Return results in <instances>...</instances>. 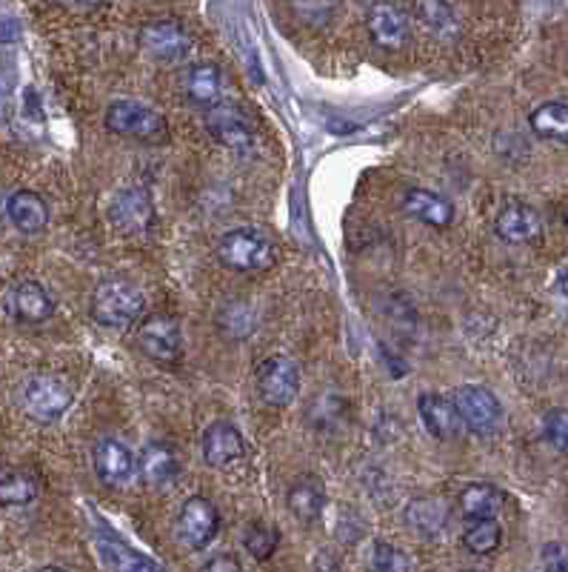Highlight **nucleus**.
<instances>
[{
    "label": "nucleus",
    "mask_w": 568,
    "mask_h": 572,
    "mask_svg": "<svg viewBox=\"0 0 568 572\" xmlns=\"http://www.w3.org/2000/svg\"><path fill=\"white\" fill-rule=\"evenodd\" d=\"M146 298L129 281H103L92 295V318L109 330H126L144 315Z\"/></svg>",
    "instance_id": "nucleus-1"
},
{
    "label": "nucleus",
    "mask_w": 568,
    "mask_h": 572,
    "mask_svg": "<svg viewBox=\"0 0 568 572\" xmlns=\"http://www.w3.org/2000/svg\"><path fill=\"white\" fill-rule=\"evenodd\" d=\"M218 258L232 272H257L274 261V243L257 227L229 229L218 243Z\"/></svg>",
    "instance_id": "nucleus-2"
},
{
    "label": "nucleus",
    "mask_w": 568,
    "mask_h": 572,
    "mask_svg": "<svg viewBox=\"0 0 568 572\" xmlns=\"http://www.w3.org/2000/svg\"><path fill=\"white\" fill-rule=\"evenodd\" d=\"M106 126H109L115 135L132 141H160L166 135V124L160 112H155L151 106L140 104V101H132V97H117L106 106Z\"/></svg>",
    "instance_id": "nucleus-3"
},
{
    "label": "nucleus",
    "mask_w": 568,
    "mask_h": 572,
    "mask_svg": "<svg viewBox=\"0 0 568 572\" xmlns=\"http://www.w3.org/2000/svg\"><path fill=\"white\" fill-rule=\"evenodd\" d=\"M452 401L460 420H463V427L472 429L474 435H492L501 429L503 407L501 401H497V395H494L492 389H486V386H460Z\"/></svg>",
    "instance_id": "nucleus-4"
},
{
    "label": "nucleus",
    "mask_w": 568,
    "mask_h": 572,
    "mask_svg": "<svg viewBox=\"0 0 568 572\" xmlns=\"http://www.w3.org/2000/svg\"><path fill=\"white\" fill-rule=\"evenodd\" d=\"M69 407H72V389L66 381L55 378V375H34L23 386V409L29 418L49 424V420L61 418Z\"/></svg>",
    "instance_id": "nucleus-5"
},
{
    "label": "nucleus",
    "mask_w": 568,
    "mask_h": 572,
    "mask_svg": "<svg viewBox=\"0 0 568 572\" xmlns=\"http://www.w3.org/2000/svg\"><path fill=\"white\" fill-rule=\"evenodd\" d=\"M92 467H95V476L101 478V483L115 487V490L129 487L137 476L135 453L124 441L112 438V435L95 441V447H92Z\"/></svg>",
    "instance_id": "nucleus-6"
},
{
    "label": "nucleus",
    "mask_w": 568,
    "mask_h": 572,
    "mask_svg": "<svg viewBox=\"0 0 568 572\" xmlns=\"http://www.w3.org/2000/svg\"><path fill=\"white\" fill-rule=\"evenodd\" d=\"M257 389L272 407H288L301 393V370L286 355H272L257 366Z\"/></svg>",
    "instance_id": "nucleus-7"
},
{
    "label": "nucleus",
    "mask_w": 568,
    "mask_h": 572,
    "mask_svg": "<svg viewBox=\"0 0 568 572\" xmlns=\"http://www.w3.org/2000/svg\"><path fill=\"white\" fill-rule=\"evenodd\" d=\"M137 41H140V49H144L146 55L164 63H178L192 52L189 32L178 21H169V18L146 23Z\"/></svg>",
    "instance_id": "nucleus-8"
},
{
    "label": "nucleus",
    "mask_w": 568,
    "mask_h": 572,
    "mask_svg": "<svg viewBox=\"0 0 568 572\" xmlns=\"http://www.w3.org/2000/svg\"><path fill=\"white\" fill-rule=\"evenodd\" d=\"M366 29L375 46L386 52H400L409 43V18L389 0H375L366 12Z\"/></svg>",
    "instance_id": "nucleus-9"
},
{
    "label": "nucleus",
    "mask_w": 568,
    "mask_h": 572,
    "mask_svg": "<svg viewBox=\"0 0 568 572\" xmlns=\"http://www.w3.org/2000/svg\"><path fill=\"white\" fill-rule=\"evenodd\" d=\"M137 344L140 350L155 361H178L180 358V324L171 315L164 312H155V315H146L137 326Z\"/></svg>",
    "instance_id": "nucleus-10"
},
{
    "label": "nucleus",
    "mask_w": 568,
    "mask_h": 572,
    "mask_svg": "<svg viewBox=\"0 0 568 572\" xmlns=\"http://www.w3.org/2000/svg\"><path fill=\"white\" fill-rule=\"evenodd\" d=\"M218 510H214V503L209 498L192 496L180 507L178 535L186 547H192V550L209 547L214 541V535H218Z\"/></svg>",
    "instance_id": "nucleus-11"
},
{
    "label": "nucleus",
    "mask_w": 568,
    "mask_h": 572,
    "mask_svg": "<svg viewBox=\"0 0 568 572\" xmlns=\"http://www.w3.org/2000/svg\"><path fill=\"white\" fill-rule=\"evenodd\" d=\"M3 310L21 324H43L55 312V301L38 281H21L9 287L7 298H3Z\"/></svg>",
    "instance_id": "nucleus-12"
},
{
    "label": "nucleus",
    "mask_w": 568,
    "mask_h": 572,
    "mask_svg": "<svg viewBox=\"0 0 568 572\" xmlns=\"http://www.w3.org/2000/svg\"><path fill=\"white\" fill-rule=\"evenodd\" d=\"M109 218L115 221V227L124 229V232H132V235L149 232L151 221H155V204H151V195L146 193L144 187L120 189L109 204Z\"/></svg>",
    "instance_id": "nucleus-13"
},
{
    "label": "nucleus",
    "mask_w": 568,
    "mask_h": 572,
    "mask_svg": "<svg viewBox=\"0 0 568 572\" xmlns=\"http://www.w3.org/2000/svg\"><path fill=\"white\" fill-rule=\"evenodd\" d=\"M206 129L218 144H223L227 149H249L254 141V129L249 124V117L243 115V110L232 104H218L212 110H206Z\"/></svg>",
    "instance_id": "nucleus-14"
},
{
    "label": "nucleus",
    "mask_w": 568,
    "mask_h": 572,
    "mask_svg": "<svg viewBox=\"0 0 568 572\" xmlns=\"http://www.w3.org/2000/svg\"><path fill=\"white\" fill-rule=\"evenodd\" d=\"M200 447H203V458L209 467H232L234 461L246 456V441L229 420H214L212 427L203 433Z\"/></svg>",
    "instance_id": "nucleus-15"
},
{
    "label": "nucleus",
    "mask_w": 568,
    "mask_h": 572,
    "mask_svg": "<svg viewBox=\"0 0 568 572\" xmlns=\"http://www.w3.org/2000/svg\"><path fill=\"white\" fill-rule=\"evenodd\" d=\"M418 415L420 420H423L425 433L432 435V438H438V441H452V438L460 435V429H463V420H460L457 409H454V401L445 398V395H420Z\"/></svg>",
    "instance_id": "nucleus-16"
},
{
    "label": "nucleus",
    "mask_w": 568,
    "mask_h": 572,
    "mask_svg": "<svg viewBox=\"0 0 568 572\" xmlns=\"http://www.w3.org/2000/svg\"><path fill=\"white\" fill-rule=\"evenodd\" d=\"M137 476L144 478L146 487L164 490V487H169L180 476L178 453L164 441L146 444L140 449V458H137Z\"/></svg>",
    "instance_id": "nucleus-17"
},
{
    "label": "nucleus",
    "mask_w": 568,
    "mask_h": 572,
    "mask_svg": "<svg viewBox=\"0 0 568 572\" xmlns=\"http://www.w3.org/2000/svg\"><path fill=\"white\" fill-rule=\"evenodd\" d=\"M403 521L411 532L418 538H425L432 541L449 524V503L438 496H423V498H411L403 510Z\"/></svg>",
    "instance_id": "nucleus-18"
},
{
    "label": "nucleus",
    "mask_w": 568,
    "mask_h": 572,
    "mask_svg": "<svg viewBox=\"0 0 568 572\" xmlns=\"http://www.w3.org/2000/svg\"><path fill=\"white\" fill-rule=\"evenodd\" d=\"M97 555H101L103 566L109 572H164L149 555L137 552L135 547L124 544L120 538L109 535V532H97L95 535Z\"/></svg>",
    "instance_id": "nucleus-19"
},
{
    "label": "nucleus",
    "mask_w": 568,
    "mask_h": 572,
    "mask_svg": "<svg viewBox=\"0 0 568 572\" xmlns=\"http://www.w3.org/2000/svg\"><path fill=\"white\" fill-rule=\"evenodd\" d=\"M494 229L501 235V241L506 243H532L540 235V218L532 207L526 204H508V207L501 209L497 221H494Z\"/></svg>",
    "instance_id": "nucleus-20"
},
{
    "label": "nucleus",
    "mask_w": 568,
    "mask_h": 572,
    "mask_svg": "<svg viewBox=\"0 0 568 572\" xmlns=\"http://www.w3.org/2000/svg\"><path fill=\"white\" fill-rule=\"evenodd\" d=\"M286 503L301 524H315L317 518L323 516V507H326V490H323L320 478L301 476L297 481H292L286 492Z\"/></svg>",
    "instance_id": "nucleus-21"
},
{
    "label": "nucleus",
    "mask_w": 568,
    "mask_h": 572,
    "mask_svg": "<svg viewBox=\"0 0 568 572\" xmlns=\"http://www.w3.org/2000/svg\"><path fill=\"white\" fill-rule=\"evenodd\" d=\"M223 86H227L223 72H220V66H214V63H198V66H192V70L186 72V97H189L194 106H200V110H212V106H218L220 97H223Z\"/></svg>",
    "instance_id": "nucleus-22"
},
{
    "label": "nucleus",
    "mask_w": 568,
    "mask_h": 572,
    "mask_svg": "<svg viewBox=\"0 0 568 572\" xmlns=\"http://www.w3.org/2000/svg\"><path fill=\"white\" fill-rule=\"evenodd\" d=\"M403 209L411 215V218H418L420 223H429V227L434 229H445L454 221L452 204H449L445 198H440L438 193H429V189H420V187L406 189Z\"/></svg>",
    "instance_id": "nucleus-23"
},
{
    "label": "nucleus",
    "mask_w": 568,
    "mask_h": 572,
    "mask_svg": "<svg viewBox=\"0 0 568 572\" xmlns=\"http://www.w3.org/2000/svg\"><path fill=\"white\" fill-rule=\"evenodd\" d=\"M7 215H9V221H12V227L23 235H38L41 229H46L49 223L46 200H43L38 193H29V189L9 195Z\"/></svg>",
    "instance_id": "nucleus-24"
},
{
    "label": "nucleus",
    "mask_w": 568,
    "mask_h": 572,
    "mask_svg": "<svg viewBox=\"0 0 568 572\" xmlns=\"http://www.w3.org/2000/svg\"><path fill=\"white\" fill-rule=\"evenodd\" d=\"M414 18L438 41H454L460 35V21L449 0H414Z\"/></svg>",
    "instance_id": "nucleus-25"
},
{
    "label": "nucleus",
    "mask_w": 568,
    "mask_h": 572,
    "mask_svg": "<svg viewBox=\"0 0 568 572\" xmlns=\"http://www.w3.org/2000/svg\"><path fill=\"white\" fill-rule=\"evenodd\" d=\"M457 503L469 521L494 518L503 510V492L497 487H492V483H469L466 490L460 492Z\"/></svg>",
    "instance_id": "nucleus-26"
},
{
    "label": "nucleus",
    "mask_w": 568,
    "mask_h": 572,
    "mask_svg": "<svg viewBox=\"0 0 568 572\" xmlns=\"http://www.w3.org/2000/svg\"><path fill=\"white\" fill-rule=\"evenodd\" d=\"M528 126L543 141H568V104L548 101L528 115Z\"/></svg>",
    "instance_id": "nucleus-27"
},
{
    "label": "nucleus",
    "mask_w": 568,
    "mask_h": 572,
    "mask_svg": "<svg viewBox=\"0 0 568 572\" xmlns=\"http://www.w3.org/2000/svg\"><path fill=\"white\" fill-rule=\"evenodd\" d=\"M38 498V481L21 469H0V507H27Z\"/></svg>",
    "instance_id": "nucleus-28"
},
{
    "label": "nucleus",
    "mask_w": 568,
    "mask_h": 572,
    "mask_svg": "<svg viewBox=\"0 0 568 572\" xmlns=\"http://www.w3.org/2000/svg\"><path fill=\"white\" fill-rule=\"evenodd\" d=\"M503 541V530L494 518H477V521H469V527L463 530V547L474 555H492Z\"/></svg>",
    "instance_id": "nucleus-29"
},
{
    "label": "nucleus",
    "mask_w": 568,
    "mask_h": 572,
    "mask_svg": "<svg viewBox=\"0 0 568 572\" xmlns=\"http://www.w3.org/2000/svg\"><path fill=\"white\" fill-rule=\"evenodd\" d=\"M277 541H281L277 530L266 524H249L246 535H243V544H246L249 555H254L257 561L272 559L274 550H277Z\"/></svg>",
    "instance_id": "nucleus-30"
},
{
    "label": "nucleus",
    "mask_w": 568,
    "mask_h": 572,
    "mask_svg": "<svg viewBox=\"0 0 568 572\" xmlns=\"http://www.w3.org/2000/svg\"><path fill=\"white\" fill-rule=\"evenodd\" d=\"M288 7L306 27H326L335 14V0H288Z\"/></svg>",
    "instance_id": "nucleus-31"
},
{
    "label": "nucleus",
    "mask_w": 568,
    "mask_h": 572,
    "mask_svg": "<svg viewBox=\"0 0 568 572\" xmlns=\"http://www.w3.org/2000/svg\"><path fill=\"white\" fill-rule=\"evenodd\" d=\"M371 570L375 572H411V561L400 547L389 541H377L371 550Z\"/></svg>",
    "instance_id": "nucleus-32"
},
{
    "label": "nucleus",
    "mask_w": 568,
    "mask_h": 572,
    "mask_svg": "<svg viewBox=\"0 0 568 572\" xmlns=\"http://www.w3.org/2000/svg\"><path fill=\"white\" fill-rule=\"evenodd\" d=\"M218 321H220V330L229 332L232 339H243V335H249L254 326L252 310H249L243 301H232V304L223 310V315H220Z\"/></svg>",
    "instance_id": "nucleus-33"
},
{
    "label": "nucleus",
    "mask_w": 568,
    "mask_h": 572,
    "mask_svg": "<svg viewBox=\"0 0 568 572\" xmlns=\"http://www.w3.org/2000/svg\"><path fill=\"white\" fill-rule=\"evenodd\" d=\"M543 433L551 447L568 456V409H548L543 418Z\"/></svg>",
    "instance_id": "nucleus-34"
},
{
    "label": "nucleus",
    "mask_w": 568,
    "mask_h": 572,
    "mask_svg": "<svg viewBox=\"0 0 568 572\" xmlns=\"http://www.w3.org/2000/svg\"><path fill=\"white\" fill-rule=\"evenodd\" d=\"M543 570L546 572H568V547L560 541L543 547Z\"/></svg>",
    "instance_id": "nucleus-35"
},
{
    "label": "nucleus",
    "mask_w": 568,
    "mask_h": 572,
    "mask_svg": "<svg viewBox=\"0 0 568 572\" xmlns=\"http://www.w3.org/2000/svg\"><path fill=\"white\" fill-rule=\"evenodd\" d=\"M200 572H243V566H240V561L234 559V555L223 552V555H214V559L206 561V564L200 566Z\"/></svg>",
    "instance_id": "nucleus-36"
},
{
    "label": "nucleus",
    "mask_w": 568,
    "mask_h": 572,
    "mask_svg": "<svg viewBox=\"0 0 568 572\" xmlns=\"http://www.w3.org/2000/svg\"><path fill=\"white\" fill-rule=\"evenodd\" d=\"M52 7H63V9H92L97 7L101 0H49Z\"/></svg>",
    "instance_id": "nucleus-37"
},
{
    "label": "nucleus",
    "mask_w": 568,
    "mask_h": 572,
    "mask_svg": "<svg viewBox=\"0 0 568 572\" xmlns=\"http://www.w3.org/2000/svg\"><path fill=\"white\" fill-rule=\"evenodd\" d=\"M317 572H340V566H337V561L332 559L329 552H320L317 555Z\"/></svg>",
    "instance_id": "nucleus-38"
},
{
    "label": "nucleus",
    "mask_w": 568,
    "mask_h": 572,
    "mask_svg": "<svg viewBox=\"0 0 568 572\" xmlns=\"http://www.w3.org/2000/svg\"><path fill=\"white\" fill-rule=\"evenodd\" d=\"M7 104H9V81L3 77V72H0V115L7 112Z\"/></svg>",
    "instance_id": "nucleus-39"
},
{
    "label": "nucleus",
    "mask_w": 568,
    "mask_h": 572,
    "mask_svg": "<svg viewBox=\"0 0 568 572\" xmlns=\"http://www.w3.org/2000/svg\"><path fill=\"white\" fill-rule=\"evenodd\" d=\"M557 290L562 292V295L568 298V269H562V275H560V281H557Z\"/></svg>",
    "instance_id": "nucleus-40"
},
{
    "label": "nucleus",
    "mask_w": 568,
    "mask_h": 572,
    "mask_svg": "<svg viewBox=\"0 0 568 572\" xmlns=\"http://www.w3.org/2000/svg\"><path fill=\"white\" fill-rule=\"evenodd\" d=\"M38 572H66V570H63V566H43V570Z\"/></svg>",
    "instance_id": "nucleus-41"
},
{
    "label": "nucleus",
    "mask_w": 568,
    "mask_h": 572,
    "mask_svg": "<svg viewBox=\"0 0 568 572\" xmlns=\"http://www.w3.org/2000/svg\"><path fill=\"white\" fill-rule=\"evenodd\" d=\"M566 227H568V212H566Z\"/></svg>",
    "instance_id": "nucleus-42"
},
{
    "label": "nucleus",
    "mask_w": 568,
    "mask_h": 572,
    "mask_svg": "<svg viewBox=\"0 0 568 572\" xmlns=\"http://www.w3.org/2000/svg\"><path fill=\"white\" fill-rule=\"evenodd\" d=\"M466 572H480V570H466Z\"/></svg>",
    "instance_id": "nucleus-43"
}]
</instances>
